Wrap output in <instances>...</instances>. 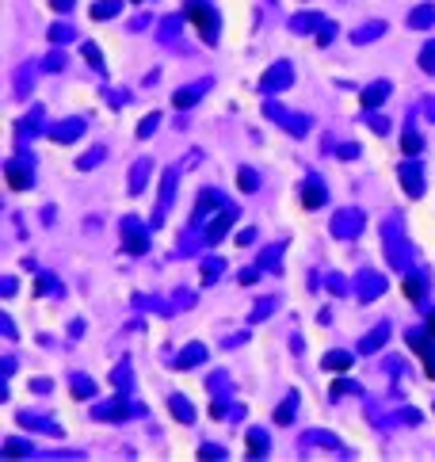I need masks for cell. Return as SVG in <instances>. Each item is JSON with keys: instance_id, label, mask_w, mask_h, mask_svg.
<instances>
[{"instance_id": "6da1fadb", "label": "cell", "mask_w": 435, "mask_h": 462, "mask_svg": "<svg viewBox=\"0 0 435 462\" xmlns=\"http://www.w3.org/2000/svg\"><path fill=\"white\" fill-rule=\"evenodd\" d=\"M191 23H199V27H203V35H211V23H206V8H191Z\"/></svg>"}, {"instance_id": "7a4b0ae2", "label": "cell", "mask_w": 435, "mask_h": 462, "mask_svg": "<svg viewBox=\"0 0 435 462\" xmlns=\"http://www.w3.org/2000/svg\"><path fill=\"white\" fill-rule=\"evenodd\" d=\"M432 332H435V318H432Z\"/></svg>"}]
</instances>
